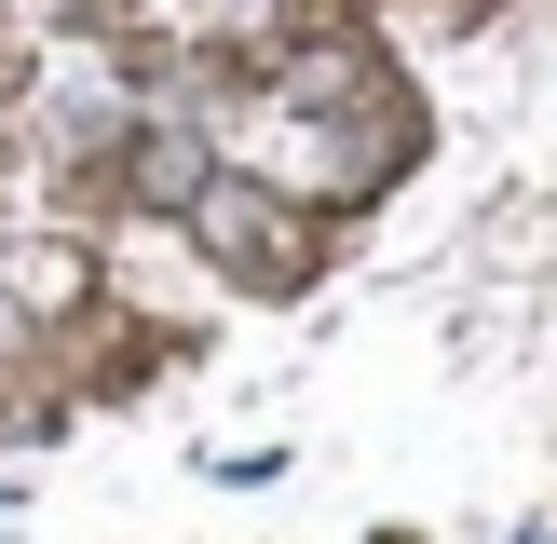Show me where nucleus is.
Here are the masks:
<instances>
[{
    "instance_id": "obj_1",
    "label": "nucleus",
    "mask_w": 557,
    "mask_h": 544,
    "mask_svg": "<svg viewBox=\"0 0 557 544\" xmlns=\"http://www.w3.org/2000/svg\"><path fill=\"white\" fill-rule=\"evenodd\" d=\"M136 177H150L163 205H190V177H205V163H190V136H150V150H136Z\"/></svg>"
}]
</instances>
